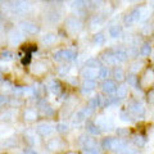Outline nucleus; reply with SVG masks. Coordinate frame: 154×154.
Masks as SVG:
<instances>
[{
	"label": "nucleus",
	"mask_w": 154,
	"mask_h": 154,
	"mask_svg": "<svg viewBox=\"0 0 154 154\" xmlns=\"http://www.w3.org/2000/svg\"><path fill=\"white\" fill-rule=\"evenodd\" d=\"M143 12H144L143 8H136V9H134L131 13H128L127 16L125 17V25H126V26H132L134 23L141 21V19L144 18Z\"/></svg>",
	"instance_id": "1"
},
{
	"label": "nucleus",
	"mask_w": 154,
	"mask_h": 154,
	"mask_svg": "<svg viewBox=\"0 0 154 154\" xmlns=\"http://www.w3.org/2000/svg\"><path fill=\"white\" fill-rule=\"evenodd\" d=\"M12 11L17 14H25L27 12H30L31 9V4L27 2V0H16V2L12 3Z\"/></svg>",
	"instance_id": "2"
},
{
	"label": "nucleus",
	"mask_w": 154,
	"mask_h": 154,
	"mask_svg": "<svg viewBox=\"0 0 154 154\" xmlns=\"http://www.w3.org/2000/svg\"><path fill=\"white\" fill-rule=\"evenodd\" d=\"M19 28L22 30V32L27 33V35H35V33H37L38 31H40L38 26L36 25V23L31 22V21H22L21 23H19Z\"/></svg>",
	"instance_id": "3"
},
{
	"label": "nucleus",
	"mask_w": 154,
	"mask_h": 154,
	"mask_svg": "<svg viewBox=\"0 0 154 154\" xmlns=\"http://www.w3.org/2000/svg\"><path fill=\"white\" fill-rule=\"evenodd\" d=\"M128 110L135 116V117H139V118L144 117V114H145V109H144L143 104L139 103V102H131L130 103Z\"/></svg>",
	"instance_id": "4"
},
{
	"label": "nucleus",
	"mask_w": 154,
	"mask_h": 154,
	"mask_svg": "<svg viewBox=\"0 0 154 154\" xmlns=\"http://www.w3.org/2000/svg\"><path fill=\"white\" fill-rule=\"evenodd\" d=\"M66 25H67V28H68L71 32H79L81 28H82V25H81V22H80L77 18H75V17H71V18L67 19Z\"/></svg>",
	"instance_id": "5"
},
{
	"label": "nucleus",
	"mask_w": 154,
	"mask_h": 154,
	"mask_svg": "<svg viewBox=\"0 0 154 154\" xmlns=\"http://www.w3.org/2000/svg\"><path fill=\"white\" fill-rule=\"evenodd\" d=\"M54 131V127L51 126V125L49 123H41L38 125V126L36 127V132L40 135V136H49V135Z\"/></svg>",
	"instance_id": "6"
},
{
	"label": "nucleus",
	"mask_w": 154,
	"mask_h": 154,
	"mask_svg": "<svg viewBox=\"0 0 154 154\" xmlns=\"http://www.w3.org/2000/svg\"><path fill=\"white\" fill-rule=\"evenodd\" d=\"M116 90H117V84H116V81L107 79L103 82V93L110 95V94L116 93Z\"/></svg>",
	"instance_id": "7"
},
{
	"label": "nucleus",
	"mask_w": 154,
	"mask_h": 154,
	"mask_svg": "<svg viewBox=\"0 0 154 154\" xmlns=\"http://www.w3.org/2000/svg\"><path fill=\"white\" fill-rule=\"evenodd\" d=\"M96 88V82L95 80L91 79H85V81L82 82V86H81V90H82L84 94H90L91 91H94Z\"/></svg>",
	"instance_id": "8"
},
{
	"label": "nucleus",
	"mask_w": 154,
	"mask_h": 154,
	"mask_svg": "<svg viewBox=\"0 0 154 154\" xmlns=\"http://www.w3.org/2000/svg\"><path fill=\"white\" fill-rule=\"evenodd\" d=\"M102 60L104 62L105 64H108V66L117 64V60H116V58H114L113 50H108V51L103 53V54H102Z\"/></svg>",
	"instance_id": "9"
},
{
	"label": "nucleus",
	"mask_w": 154,
	"mask_h": 154,
	"mask_svg": "<svg viewBox=\"0 0 154 154\" xmlns=\"http://www.w3.org/2000/svg\"><path fill=\"white\" fill-rule=\"evenodd\" d=\"M23 38H25V32H21V31H13L11 33V36H9V40H11L13 45L21 44L23 41Z\"/></svg>",
	"instance_id": "10"
},
{
	"label": "nucleus",
	"mask_w": 154,
	"mask_h": 154,
	"mask_svg": "<svg viewBox=\"0 0 154 154\" xmlns=\"http://www.w3.org/2000/svg\"><path fill=\"white\" fill-rule=\"evenodd\" d=\"M125 149H127V144L125 143L122 139H113L112 150H114V152H125Z\"/></svg>",
	"instance_id": "11"
},
{
	"label": "nucleus",
	"mask_w": 154,
	"mask_h": 154,
	"mask_svg": "<svg viewBox=\"0 0 154 154\" xmlns=\"http://www.w3.org/2000/svg\"><path fill=\"white\" fill-rule=\"evenodd\" d=\"M114 53V58L117 60V63H122V62H126L127 58H128V53L123 49H117V50H113Z\"/></svg>",
	"instance_id": "12"
},
{
	"label": "nucleus",
	"mask_w": 154,
	"mask_h": 154,
	"mask_svg": "<svg viewBox=\"0 0 154 154\" xmlns=\"http://www.w3.org/2000/svg\"><path fill=\"white\" fill-rule=\"evenodd\" d=\"M62 57H63V60L67 62H72L77 58V53L73 49H67V50H62Z\"/></svg>",
	"instance_id": "13"
},
{
	"label": "nucleus",
	"mask_w": 154,
	"mask_h": 154,
	"mask_svg": "<svg viewBox=\"0 0 154 154\" xmlns=\"http://www.w3.org/2000/svg\"><path fill=\"white\" fill-rule=\"evenodd\" d=\"M57 38H58V36L55 35V33H46V35L42 36L41 42L44 45H53V44L57 42Z\"/></svg>",
	"instance_id": "14"
},
{
	"label": "nucleus",
	"mask_w": 154,
	"mask_h": 154,
	"mask_svg": "<svg viewBox=\"0 0 154 154\" xmlns=\"http://www.w3.org/2000/svg\"><path fill=\"white\" fill-rule=\"evenodd\" d=\"M82 77L85 79H91V80H95L98 77V69L96 68H90V67H86L82 72Z\"/></svg>",
	"instance_id": "15"
},
{
	"label": "nucleus",
	"mask_w": 154,
	"mask_h": 154,
	"mask_svg": "<svg viewBox=\"0 0 154 154\" xmlns=\"http://www.w3.org/2000/svg\"><path fill=\"white\" fill-rule=\"evenodd\" d=\"M102 105H103V98H102V96H99V95L91 98L90 102H89V107H91L93 109L99 108V107H102Z\"/></svg>",
	"instance_id": "16"
},
{
	"label": "nucleus",
	"mask_w": 154,
	"mask_h": 154,
	"mask_svg": "<svg viewBox=\"0 0 154 154\" xmlns=\"http://www.w3.org/2000/svg\"><path fill=\"white\" fill-rule=\"evenodd\" d=\"M116 94H117V96L121 100L123 99H126L127 98V95H128V90L127 88L125 85H121V86H117V90H116Z\"/></svg>",
	"instance_id": "17"
},
{
	"label": "nucleus",
	"mask_w": 154,
	"mask_h": 154,
	"mask_svg": "<svg viewBox=\"0 0 154 154\" xmlns=\"http://www.w3.org/2000/svg\"><path fill=\"white\" fill-rule=\"evenodd\" d=\"M99 128L100 127L96 123H93V122H88V123H86V130H88V132L91 134V135H99L100 134Z\"/></svg>",
	"instance_id": "18"
},
{
	"label": "nucleus",
	"mask_w": 154,
	"mask_h": 154,
	"mask_svg": "<svg viewBox=\"0 0 154 154\" xmlns=\"http://www.w3.org/2000/svg\"><path fill=\"white\" fill-rule=\"evenodd\" d=\"M108 32H109L110 37H118L119 35H121V32H122V27L119 25H113V26L109 27Z\"/></svg>",
	"instance_id": "19"
},
{
	"label": "nucleus",
	"mask_w": 154,
	"mask_h": 154,
	"mask_svg": "<svg viewBox=\"0 0 154 154\" xmlns=\"http://www.w3.org/2000/svg\"><path fill=\"white\" fill-rule=\"evenodd\" d=\"M49 89H50V91L54 95H58L62 91V86H60V84L58 82V81H50V84H49Z\"/></svg>",
	"instance_id": "20"
},
{
	"label": "nucleus",
	"mask_w": 154,
	"mask_h": 154,
	"mask_svg": "<svg viewBox=\"0 0 154 154\" xmlns=\"http://www.w3.org/2000/svg\"><path fill=\"white\" fill-rule=\"evenodd\" d=\"M109 69L107 67H99L98 68V79H102V80H107L109 77Z\"/></svg>",
	"instance_id": "21"
},
{
	"label": "nucleus",
	"mask_w": 154,
	"mask_h": 154,
	"mask_svg": "<svg viewBox=\"0 0 154 154\" xmlns=\"http://www.w3.org/2000/svg\"><path fill=\"white\" fill-rule=\"evenodd\" d=\"M126 81H127V84H128L130 86H132V88H136L137 84H139V77H137L136 75L131 73V75H128V76L126 77Z\"/></svg>",
	"instance_id": "22"
},
{
	"label": "nucleus",
	"mask_w": 154,
	"mask_h": 154,
	"mask_svg": "<svg viewBox=\"0 0 154 154\" xmlns=\"http://www.w3.org/2000/svg\"><path fill=\"white\" fill-rule=\"evenodd\" d=\"M37 118V112L35 109H27L25 112V119L27 121H35Z\"/></svg>",
	"instance_id": "23"
},
{
	"label": "nucleus",
	"mask_w": 154,
	"mask_h": 154,
	"mask_svg": "<svg viewBox=\"0 0 154 154\" xmlns=\"http://www.w3.org/2000/svg\"><path fill=\"white\" fill-rule=\"evenodd\" d=\"M86 67H90V68H96L98 69L100 67V62L98 59H95V58H90V59L86 60Z\"/></svg>",
	"instance_id": "24"
},
{
	"label": "nucleus",
	"mask_w": 154,
	"mask_h": 154,
	"mask_svg": "<svg viewBox=\"0 0 154 154\" xmlns=\"http://www.w3.org/2000/svg\"><path fill=\"white\" fill-rule=\"evenodd\" d=\"M112 144H113V137H105L102 141V148L107 149V150H112Z\"/></svg>",
	"instance_id": "25"
},
{
	"label": "nucleus",
	"mask_w": 154,
	"mask_h": 154,
	"mask_svg": "<svg viewBox=\"0 0 154 154\" xmlns=\"http://www.w3.org/2000/svg\"><path fill=\"white\" fill-rule=\"evenodd\" d=\"M86 5V2L85 0H71V7L72 8H76V9H81Z\"/></svg>",
	"instance_id": "26"
},
{
	"label": "nucleus",
	"mask_w": 154,
	"mask_h": 154,
	"mask_svg": "<svg viewBox=\"0 0 154 154\" xmlns=\"http://www.w3.org/2000/svg\"><path fill=\"white\" fill-rule=\"evenodd\" d=\"M134 143H135V145H136V146L143 148L146 144V139L144 137V136H140V135H139V136H136V137L134 139Z\"/></svg>",
	"instance_id": "27"
},
{
	"label": "nucleus",
	"mask_w": 154,
	"mask_h": 154,
	"mask_svg": "<svg viewBox=\"0 0 154 154\" xmlns=\"http://www.w3.org/2000/svg\"><path fill=\"white\" fill-rule=\"evenodd\" d=\"M152 53V46L149 44H144L140 49V54L144 55V57H149V54Z\"/></svg>",
	"instance_id": "28"
},
{
	"label": "nucleus",
	"mask_w": 154,
	"mask_h": 154,
	"mask_svg": "<svg viewBox=\"0 0 154 154\" xmlns=\"http://www.w3.org/2000/svg\"><path fill=\"white\" fill-rule=\"evenodd\" d=\"M113 76H114V79L116 80H122L123 77H125V72H123V69L122 68H119V67H117L114 71H113Z\"/></svg>",
	"instance_id": "29"
},
{
	"label": "nucleus",
	"mask_w": 154,
	"mask_h": 154,
	"mask_svg": "<svg viewBox=\"0 0 154 154\" xmlns=\"http://www.w3.org/2000/svg\"><path fill=\"white\" fill-rule=\"evenodd\" d=\"M94 42L96 45H103L105 42V36L103 35V33H98V35L94 36Z\"/></svg>",
	"instance_id": "30"
},
{
	"label": "nucleus",
	"mask_w": 154,
	"mask_h": 154,
	"mask_svg": "<svg viewBox=\"0 0 154 154\" xmlns=\"http://www.w3.org/2000/svg\"><path fill=\"white\" fill-rule=\"evenodd\" d=\"M55 130L60 134H66L67 131H68V125L67 123H58L55 126Z\"/></svg>",
	"instance_id": "31"
},
{
	"label": "nucleus",
	"mask_w": 154,
	"mask_h": 154,
	"mask_svg": "<svg viewBox=\"0 0 154 154\" xmlns=\"http://www.w3.org/2000/svg\"><path fill=\"white\" fill-rule=\"evenodd\" d=\"M0 57H2V59L3 60H13V53L12 51H9V50H5V51H3L2 53V55H0Z\"/></svg>",
	"instance_id": "32"
},
{
	"label": "nucleus",
	"mask_w": 154,
	"mask_h": 154,
	"mask_svg": "<svg viewBox=\"0 0 154 154\" xmlns=\"http://www.w3.org/2000/svg\"><path fill=\"white\" fill-rule=\"evenodd\" d=\"M119 117H121V119L125 122H131L132 121V118H131V116L128 114V112H121L119 113Z\"/></svg>",
	"instance_id": "33"
},
{
	"label": "nucleus",
	"mask_w": 154,
	"mask_h": 154,
	"mask_svg": "<svg viewBox=\"0 0 154 154\" xmlns=\"http://www.w3.org/2000/svg\"><path fill=\"white\" fill-rule=\"evenodd\" d=\"M9 102H11V99H9L8 96H5V95H0V108L5 107L7 104H9Z\"/></svg>",
	"instance_id": "34"
},
{
	"label": "nucleus",
	"mask_w": 154,
	"mask_h": 154,
	"mask_svg": "<svg viewBox=\"0 0 154 154\" xmlns=\"http://www.w3.org/2000/svg\"><path fill=\"white\" fill-rule=\"evenodd\" d=\"M69 67L68 66H63V67H60L59 71H58V73H59L60 76H67L68 75V72H69Z\"/></svg>",
	"instance_id": "35"
},
{
	"label": "nucleus",
	"mask_w": 154,
	"mask_h": 154,
	"mask_svg": "<svg viewBox=\"0 0 154 154\" xmlns=\"http://www.w3.org/2000/svg\"><path fill=\"white\" fill-rule=\"evenodd\" d=\"M117 135H118V136H126V135H128V130L127 128H123V127L118 128L117 130Z\"/></svg>",
	"instance_id": "36"
},
{
	"label": "nucleus",
	"mask_w": 154,
	"mask_h": 154,
	"mask_svg": "<svg viewBox=\"0 0 154 154\" xmlns=\"http://www.w3.org/2000/svg\"><path fill=\"white\" fill-rule=\"evenodd\" d=\"M102 22H103V19L102 18H98V17H96V18H94L93 19V21H91V26H100V25H102Z\"/></svg>",
	"instance_id": "37"
},
{
	"label": "nucleus",
	"mask_w": 154,
	"mask_h": 154,
	"mask_svg": "<svg viewBox=\"0 0 154 154\" xmlns=\"http://www.w3.org/2000/svg\"><path fill=\"white\" fill-rule=\"evenodd\" d=\"M30 62H31V53H27V54L25 55V58H23V59H22V64H28V63H30Z\"/></svg>",
	"instance_id": "38"
},
{
	"label": "nucleus",
	"mask_w": 154,
	"mask_h": 154,
	"mask_svg": "<svg viewBox=\"0 0 154 154\" xmlns=\"http://www.w3.org/2000/svg\"><path fill=\"white\" fill-rule=\"evenodd\" d=\"M54 59L58 60V62H62V60H63V57H62V50L54 53Z\"/></svg>",
	"instance_id": "39"
},
{
	"label": "nucleus",
	"mask_w": 154,
	"mask_h": 154,
	"mask_svg": "<svg viewBox=\"0 0 154 154\" xmlns=\"http://www.w3.org/2000/svg\"><path fill=\"white\" fill-rule=\"evenodd\" d=\"M12 113L11 112H8V113H5V114H3L2 116V119H3V121H12V118H9V117H12Z\"/></svg>",
	"instance_id": "40"
},
{
	"label": "nucleus",
	"mask_w": 154,
	"mask_h": 154,
	"mask_svg": "<svg viewBox=\"0 0 154 154\" xmlns=\"http://www.w3.org/2000/svg\"><path fill=\"white\" fill-rule=\"evenodd\" d=\"M23 49H25L26 53H32V51L36 50V46L35 45H28L27 48H23Z\"/></svg>",
	"instance_id": "41"
},
{
	"label": "nucleus",
	"mask_w": 154,
	"mask_h": 154,
	"mask_svg": "<svg viewBox=\"0 0 154 154\" xmlns=\"http://www.w3.org/2000/svg\"><path fill=\"white\" fill-rule=\"evenodd\" d=\"M23 153H28V154H36V150H31L30 148H27V149H25V150H23Z\"/></svg>",
	"instance_id": "42"
},
{
	"label": "nucleus",
	"mask_w": 154,
	"mask_h": 154,
	"mask_svg": "<svg viewBox=\"0 0 154 154\" xmlns=\"http://www.w3.org/2000/svg\"><path fill=\"white\" fill-rule=\"evenodd\" d=\"M2 32H3V28H2V26H0V35H2Z\"/></svg>",
	"instance_id": "43"
},
{
	"label": "nucleus",
	"mask_w": 154,
	"mask_h": 154,
	"mask_svg": "<svg viewBox=\"0 0 154 154\" xmlns=\"http://www.w3.org/2000/svg\"><path fill=\"white\" fill-rule=\"evenodd\" d=\"M3 80V76H2V73H0V81H2Z\"/></svg>",
	"instance_id": "44"
},
{
	"label": "nucleus",
	"mask_w": 154,
	"mask_h": 154,
	"mask_svg": "<svg viewBox=\"0 0 154 154\" xmlns=\"http://www.w3.org/2000/svg\"><path fill=\"white\" fill-rule=\"evenodd\" d=\"M0 2H2V0H0Z\"/></svg>",
	"instance_id": "45"
}]
</instances>
